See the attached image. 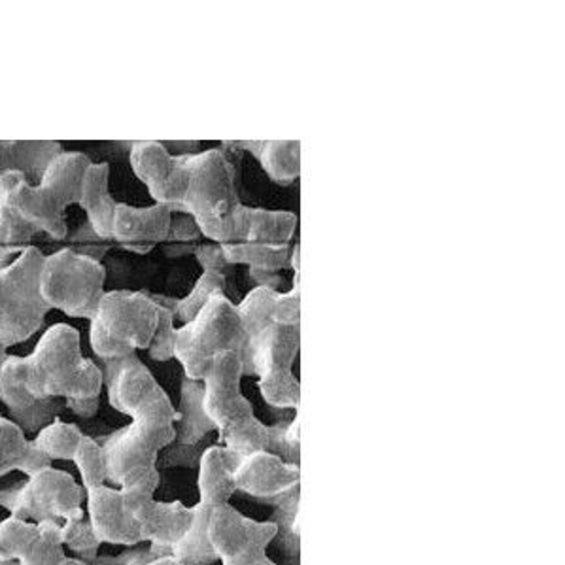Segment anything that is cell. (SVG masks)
I'll return each instance as SVG.
<instances>
[{"label":"cell","mask_w":565,"mask_h":565,"mask_svg":"<svg viewBox=\"0 0 565 565\" xmlns=\"http://www.w3.org/2000/svg\"><path fill=\"white\" fill-rule=\"evenodd\" d=\"M238 318L243 322L248 341L256 339L264 329L273 323H297L301 326V296L294 286L288 294L277 289L257 286L252 289L243 302L237 305Z\"/></svg>","instance_id":"19"},{"label":"cell","mask_w":565,"mask_h":565,"mask_svg":"<svg viewBox=\"0 0 565 565\" xmlns=\"http://www.w3.org/2000/svg\"><path fill=\"white\" fill-rule=\"evenodd\" d=\"M225 289H227V275L216 270H204L203 277L199 278L198 284L193 286L190 296L178 301L177 320L190 323L212 297L216 294H225Z\"/></svg>","instance_id":"34"},{"label":"cell","mask_w":565,"mask_h":565,"mask_svg":"<svg viewBox=\"0 0 565 565\" xmlns=\"http://www.w3.org/2000/svg\"><path fill=\"white\" fill-rule=\"evenodd\" d=\"M105 282L106 270L100 262L65 248L44 259L40 291L50 309L93 320L105 297Z\"/></svg>","instance_id":"10"},{"label":"cell","mask_w":565,"mask_h":565,"mask_svg":"<svg viewBox=\"0 0 565 565\" xmlns=\"http://www.w3.org/2000/svg\"><path fill=\"white\" fill-rule=\"evenodd\" d=\"M73 461L74 466L78 467L84 490H92V488L106 484L105 456H103V445L100 443L84 435L78 450L74 454Z\"/></svg>","instance_id":"35"},{"label":"cell","mask_w":565,"mask_h":565,"mask_svg":"<svg viewBox=\"0 0 565 565\" xmlns=\"http://www.w3.org/2000/svg\"><path fill=\"white\" fill-rule=\"evenodd\" d=\"M7 349L4 347H0V371H2V365H4V362H7Z\"/></svg>","instance_id":"44"},{"label":"cell","mask_w":565,"mask_h":565,"mask_svg":"<svg viewBox=\"0 0 565 565\" xmlns=\"http://www.w3.org/2000/svg\"><path fill=\"white\" fill-rule=\"evenodd\" d=\"M21 375L36 402L97 399L105 384L99 365L82 354L78 329L66 323L47 329L33 354L21 358Z\"/></svg>","instance_id":"2"},{"label":"cell","mask_w":565,"mask_h":565,"mask_svg":"<svg viewBox=\"0 0 565 565\" xmlns=\"http://www.w3.org/2000/svg\"><path fill=\"white\" fill-rule=\"evenodd\" d=\"M61 565H87L84 562H79V559L66 558L65 562Z\"/></svg>","instance_id":"45"},{"label":"cell","mask_w":565,"mask_h":565,"mask_svg":"<svg viewBox=\"0 0 565 565\" xmlns=\"http://www.w3.org/2000/svg\"><path fill=\"white\" fill-rule=\"evenodd\" d=\"M172 212L164 204H153L148 209L118 204L114 214L113 238L126 250L148 254L153 246L167 243Z\"/></svg>","instance_id":"18"},{"label":"cell","mask_w":565,"mask_h":565,"mask_svg":"<svg viewBox=\"0 0 565 565\" xmlns=\"http://www.w3.org/2000/svg\"><path fill=\"white\" fill-rule=\"evenodd\" d=\"M269 427L267 452L275 454L288 463L301 466V415L297 413L294 422H280Z\"/></svg>","instance_id":"37"},{"label":"cell","mask_w":565,"mask_h":565,"mask_svg":"<svg viewBox=\"0 0 565 565\" xmlns=\"http://www.w3.org/2000/svg\"><path fill=\"white\" fill-rule=\"evenodd\" d=\"M159 487V473L146 477L131 487L121 488V498L127 513L139 527L142 541L151 543L153 548L171 551L178 541L184 537L193 516V507L182 501L163 503L153 498Z\"/></svg>","instance_id":"14"},{"label":"cell","mask_w":565,"mask_h":565,"mask_svg":"<svg viewBox=\"0 0 565 565\" xmlns=\"http://www.w3.org/2000/svg\"><path fill=\"white\" fill-rule=\"evenodd\" d=\"M225 259L230 265H248L256 273L275 275L278 270L288 269L294 246H269L256 243L222 244Z\"/></svg>","instance_id":"25"},{"label":"cell","mask_w":565,"mask_h":565,"mask_svg":"<svg viewBox=\"0 0 565 565\" xmlns=\"http://www.w3.org/2000/svg\"><path fill=\"white\" fill-rule=\"evenodd\" d=\"M159 323L158 302L140 291H108L100 301L89 328L95 354L116 362L137 350L150 349Z\"/></svg>","instance_id":"6"},{"label":"cell","mask_w":565,"mask_h":565,"mask_svg":"<svg viewBox=\"0 0 565 565\" xmlns=\"http://www.w3.org/2000/svg\"><path fill=\"white\" fill-rule=\"evenodd\" d=\"M87 520L100 545L135 546L142 541L139 527L127 513L121 490L103 487L86 490Z\"/></svg>","instance_id":"17"},{"label":"cell","mask_w":565,"mask_h":565,"mask_svg":"<svg viewBox=\"0 0 565 565\" xmlns=\"http://www.w3.org/2000/svg\"><path fill=\"white\" fill-rule=\"evenodd\" d=\"M203 382L190 381L185 379L182 384V411L178 413L177 440H180L185 447L195 445L199 440L203 439L204 435L211 434L216 427L209 420V416L204 415L203 411ZM174 440V443H177Z\"/></svg>","instance_id":"24"},{"label":"cell","mask_w":565,"mask_h":565,"mask_svg":"<svg viewBox=\"0 0 565 565\" xmlns=\"http://www.w3.org/2000/svg\"><path fill=\"white\" fill-rule=\"evenodd\" d=\"M248 337L238 318L237 305L225 294H216L190 323L177 329L174 358L184 367L185 379L203 382L220 354L243 355Z\"/></svg>","instance_id":"7"},{"label":"cell","mask_w":565,"mask_h":565,"mask_svg":"<svg viewBox=\"0 0 565 565\" xmlns=\"http://www.w3.org/2000/svg\"><path fill=\"white\" fill-rule=\"evenodd\" d=\"M301 349V326L273 323L246 344L241 362L243 375L259 379L265 402L277 408H299L301 384L294 375V362Z\"/></svg>","instance_id":"8"},{"label":"cell","mask_w":565,"mask_h":565,"mask_svg":"<svg viewBox=\"0 0 565 565\" xmlns=\"http://www.w3.org/2000/svg\"><path fill=\"white\" fill-rule=\"evenodd\" d=\"M195 257L204 270H216V273H224L227 267H231L225 259L224 248L222 244H199L195 248Z\"/></svg>","instance_id":"40"},{"label":"cell","mask_w":565,"mask_h":565,"mask_svg":"<svg viewBox=\"0 0 565 565\" xmlns=\"http://www.w3.org/2000/svg\"><path fill=\"white\" fill-rule=\"evenodd\" d=\"M82 439L84 434L76 424H68L57 418L40 429L33 445L50 460L73 461Z\"/></svg>","instance_id":"28"},{"label":"cell","mask_w":565,"mask_h":565,"mask_svg":"<svg viewBox=\"0 0 565 565\" xmlns=\"http://www.w3.org/2000/svg\"><path fill=\"white\" fill-rule=\"evenodd\" d=\"M145 565H180L177 559L172 558V556H163V558L151 559L148 564Z\"/></svg>","instance_id":"43"},{"label":"cell","mask_w":565,"mask_h":565,"mask_svg":"<svg viewBox=\"0 0 565 565\" xmlns=\"http://www.w3.org/2000/svg\"><path fill=\"white\" fill-rule=\"evenodd\" d=\"M61 537L63 545L71 546L74 553L95 554L99 551V540L93 533L92 524L86 516L82 519L66 520L61 526Z\"/></svg>","instance_id":"38"},{"label":"cell","mask_w":565,"mask_h":565,"mask_svg":"<svg viewBox=\"0 0 565 565\" xmlns=\"http://www.w3.org/2000/svg\"><path fill=\"white\" fill-rule=\"evenodd\" d=\"M231 477L235 490L257 500L275 501L301 487L302 471L301 466L280 460L267 450H257L246 456L235 454Z\"/></svg>","instance_id":"16"},{"label":"cell","mask_w":565,"mask_h":565,"mask_svg":"<svg viewBox=\"0 0 565 565\" xmlns=\"http://www.w3.org/2000/svg\"><path fill=\"white\" fill-rule=\"evenodd\" d=\"M39 535V524L8 516L0 522V562H20Z\"/></svg>","instance_id":"32"},{"label":"cell","mask_w":565,"mask_h":565,"mask_svg":"<svg viewBox=\"0 0 565 565\" xmlns=\"http://www.w3.org/2000/svg\"><path fill=\"white\" fill-rule=\"evenodd\" d=\"M297 220L294 212L265 211L248 206V233L246 243L286 246L296 235Z\"/></svg>","instance_id":"26"},{"label":"cell","mask_w":565,"mask_h":565,"mask_svg":"<svg viewBox=\"0 0 565 565\" xmlns=\"http://www.w3.org/2000/svg\"><path fill=\"white\" fill-rule=\"evenodd\" d=\"M110 167L106 163H92L82 182L79 206L89 217V227L103 241L113 238L114 214L118 203L114 201L108 190Z\"/></svg>","instance_id":"21"},{"label":"cell","mask_w":565,"mask_h":565,"mask_svg":"<svg viewBox=\"0 0 565 565\" xmlns=\"http://www.w3.org/2000/svg\"><path fill=\"white\" fill-rule=\"evenodd\" d=\"M61 522H40L39 535L23 554L20 565H61L65 562V545L61 537Z\"/></svg>","instance_id":"31"},{"label":"cell","mask_w":565,"mask_h":565,"mask_svg":"<svg viewBox=\"0 0 565 565\" xmlns=\"http://www.w3.org/2000/svg\"><path fill=\"white\" fill-rule=\"evenodd\" d=\"M259 565H278V564H275V562H273V559L267 558V559H265V562H262V564H259Z\"/></svg>","instance_id":"46"},{"label":"cell","mask_w":565,"mask_h":565,"mask_svg":"<svg viewBox=\"0 0 565 565\" xmlns=\"http://www.w3.org/2000/svg\"><path fill=\"white\" fill-rule=\"evenodd\" d=\"M185 156H172L161 142H137L131 148L135 174L145 182L156 203L164 204L174 212L184 211L182 204L190 188Z\"/></svg>","instance_id":"15"},{"label":"cell","mask_w":565,"mask_h":565,"mask_svg":"<svg viewBox=\"0 0 565 565\" xmlns=\"http://www.w3.org/2000/svg\"><path fill=\"white\" fill-rule=\"evenodd\" d=\"M50 461L31 440H26L23 429L15 422L0 416V477L12 471L31 477L50 466Z\"/></svg>","instance_id":"22"},{"label":"cell","mask_w":565,"mask_h":565,"mask_svg":"<svg viewBox=\"0 0 565 565\" xmlns=\"http://www.w3.org/2000/svg\"><path fill=\"white\" fill-rule=\"evenodd\" d=\"M190 188L184 209L198 222L201 235L217 244L246 243L248 206L238 199L237 171L222 150L185 156Z\"/></svg>","instance_id":"1"},{"label":"cell","mask_w":565,"mask_h":565,"mask_svg":"<svg viewBox=\"0 0 565 565\" xmlns=\"http://www.w3.org/2000/svg\"><path fill=\"white\" fill-rule=\"evenodd\" d=\"M275 522H257L238 513L230 503L212 511L206 535L217 562L222 565H259L267 556V546L277 540Z\"/></svg>","instance_id":"13"},{"label":"cell","mask_w":565,"mask_h":565,"mask_svg":"<svg viewBox=\"0 0 565 565\" xmlns=\"http://www.w3.org/2000/svg\"><path fill=\"white\" fill-rule=\"evenodd\" d=\"M66 403L79 416H93L99 408V397L97 399H71Z\"/></svg>","instance_id":"41"},{"label":"cell","mask_w":565,"mask_h":565,"mask_svg":"<svg viewBox=\"0 0 565 565\" xmlns=\"http://www.w3.org/2000/svg\"><path fill=\"white\" fill-rule=\"evenodd\" d=\"M235 452L225 447H209L199 458V498L193 505V516L184 537L172 546V558L180 565H212L217 562L206 535L209 520L217 505L230 503L235 493V482L231 477V467Z\"/></svg>","instance_id":"11"},{"label":"cell","mask_w":565,"mask_h":565,"mask_svg":"<svg viewBox=\"0 0 565 565\" xmlns=\"http://www.w3.org/2000/svg\"><path fill=\"white\" fill-rule=\"evenodd\" d=\"M44 254L29 246L0 267V347L25 342L42 328L50 312L40 291Z\"/></svg>","instance_id":"9"},{"label":"cell","mask_w":565,"mask_h":565,"mask_svg":"<svg viewBox=\"0 0 565 565\" xmlns=\"http://www.w3.org/2000/svg\"><path fill=\"white\" fill-rule=\"evenodd\" d=\"M40 233L12 206L0 203V259H13L31 246V238Z\"/></svg>","instance_id":"29"},{"label":"cell","mask_w":565,"mask_h":565,"mask_svg":"<svg viewBox=\"0 0 565 565\" xmlns=\"http://www.w3.org/2000/svg\"><path fill=\"white\" fill-rule=\"evenodd\" d=\"M289 267L299 273V244L294 246V252H291V259H289Z\"/></svg>","instance_id":"42"},{"label":"cell","mask_w":565,"mask_h":565,"mask_svg":"<svg viewBox=\"0 0 565 565\" xmlns=\"http://www.w3.org/2000/svg\"><path fill=\"white\" fill-rule=\"evenodd\" d=\"M159 307V323L156 329V335L151 339L150 352L153 360L158 362H167L174 358V347H177V320L178 301L180 299H171V297L151 296Z\"/></svg>","instance_id":"33"},{"label":"cell","mask_w":565,"mask_h":565,"mask_svg":"<svg viewBox=\"0 0 565 565\" xmlns=\"http://www.w3.org/2000/svg\"><path fill=\"white\" fill-rule=\"evenodd\" d=\"M201 237L198 222L185 211L172 212L169 237L164 244H193Z\"/></svg>","instance_id":"39"},{"label":"cell","mask_w":565,"mask_h":565,"mask_svg":"<svg viewBox=\"0 0 565 565\" xmlns=\"http://www.w3.org/2000/svg\"><path fill=\"white\" fill-rule=\"evenodd\" d=\"M0 399L7 403L12 411H26L33 407L36 399L29 394L21 375V358L8 355L7 362L0 371Z\"/></svg>","instance_id":"36"},{"label":"cell","mask_w":565,"mask_h":565,"mask_svg":"<svg viewBox=\"0 0 565 565\" xmlns=\"http://www.w3.org/2000/svg\"><path fill=\"white\" fill-rule=\"evenodd\" d=\"M259 161L267 177L278 185H288L301 172V142L299 140H273L264 142Z\"/></svg>","instance_id":"27"},{"label":"cell","mask_w":565,"mask_h":565,"mask_svg":"<svg viewBox=\"0 0 565 565\" xmlns=\"http://www.w3.org/2000/svg\"><path fill=\"white\" fill-rule=\"evenodd\" d=\"M110 363L108 376V399L121 415H131L135 408L140 407L146 399L156 394L159 386L150 369L140 362L137 354L127 355L124 360Z\"/></svg>","instance_id":"20"},{"label":"cell","mask_w":565,"mask_h":565,"mask_svg":"<svg viewBox=\"0 0 565 565\" xmlns=\"http://www.w3.org/2000/svg\"><path fill=\"white\" fill-rule=\"evenodd\" d=\"M84 488L73 475L52 466L31 475L18 490L0 492V505L18 519L40 522H66L86 516L82 509Z\"/></svg>","instance_id":"12"},{"label":"cell","mask_w":565,"mask_h":565,"mask_svg":"<svg viewBox=\"0 0 565 565\" xmlns=\"http://www.w3.org/2000/svg\"><path fill=\"white\" fill-rule=\"evenodd\" d=\"M299 501H301V487L294 488L291 492L273 501L277 511L270 522L278 527L277 540H284V548L291 551L294 556L299 554L301 545V522H299Z\"/></svg>","instance_id":"30"},{"label":"cell","mask_w":565,"mask_h":565,"mask_svg":"<svg viewBox=\"0 0 565 565\" xmlns=\"http://www.w3.org/2000/svg\"><path fill=\"white\" fill-rule=\"evenodd\" d=\"M131 424L103 443L106 480L121 488L158 475V456L177 440V408L163 388L135 408Z\"/></svg>","instance_id":"3"},{"label":"cell","mask_w":565,"mask_h":565,"mask_svg":"<svg viewBox=\"0 0 565 565\" xmlns=\"http://www.w3.org/2000/svg\"><path fill=\"white\" fill-rule=\"evenodd\" d=\"M92 159L84 153L63 151L33 185L21 172H7L0 177V203L12 206L29 224L53 238H65V211L79 204L82 182Z\"/></svg>","instance_id":"4"},{"label":"cell","mask_w":565,"mask_h":565,"mask_svg":"<svg viewBox=\"0 0 565 565\" xmlns=\"http://www.w3.org/2000/svg\"><path fill=\"white\" fill-rule=\"evenodd\" d=\"M243 362L237 352L217 355L204 376L203 411L220 431V440L231 452L267 450L269 426L257 420L252 403L241 392Z\"/></svg>","instance_id":"5"},{"label":"cell","mask_w":565,"mask_h":565,"mask_svg":"<svg viewBox=\"0 0 565 565\" xmlns=\"http://www.w3.org/2000/svg\"><path fill=\"white\" fill-rule=\"evenodd\" d=\"M63 153L57 142H0V177L7 172H21L31 182L42 178L47 164Z\"/></svg>","instance_id":"23"}]
</instances>
